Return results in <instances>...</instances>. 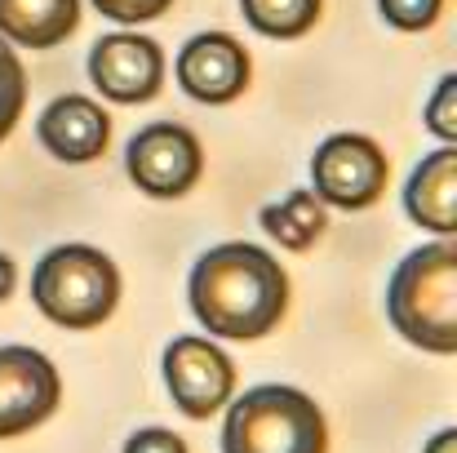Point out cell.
I'll list each match as a JSON object with an SVG mask.
<instances>
[{
	"label": "cell",
	"instance_id": "52a82bcc",
	"mask_svg": "<svg viewBox=\"0 0 457 453\" xmlns=\"http://www.w3.org/2000/svg\"><path fill=\"white\" fill-rule=\"evenodd\" d=\"M204 173V151L195 143L191 130L173 125V121H160L134 134L129 143V178L160 200H173V196H187Z\"/></svg>",
	"mask_w": 457,
	"mask_h": 453
},
{
	"label": "cell",
	"instance_id": "ac0fdd59",
	"mask_svg": "<svg viewBox=\"0 0 457 453\" xmlns=\"http://www.w3.org/2000/svg\"><path fill=\"white\" fill-rule=\"evenodd\" d=\"M427 125H431L445 143L457 138V76H445V80H440V94H436L431 107H427Z\"/></svg>",
	"mask_w": 457,
	"mask_h": 453
},
{
	"label": "cell",
	"instance_id": "8fae6325",
	"mask_svg": "<svg viewBox=\"0 0 457 453\" xmlns=\"http://www.w3.org/2000/svg\"><path fill=\"white\" fill-rule=\"evenodd\" d=\"M36 134H40L45 151H54L58 160L85 164V160H98L107 151V143H112V121H107V112L94 98L67 94V98H54L40 112Z\"/></svg>",
	"mask_w": 457,
	"mask_h": 453
},
{
	"label": "cell",
	"instance_id": "9c48e42d",
	"mask_svg": "<svg viewBox=\"0 0 457 453\" xmlns=\"http://www.w3.org/2000/svg\"><path fill=\"white\" fill-rule=\"evenodd\" d=\"M178 85L195 103H231L249 85V54L227 31H200L178 54Z\"/></svg>",
	"mask_w": 457,
	"mask_h": 453
},
{
	"label": "cell",
	"instance_id": "d6986e66",
	"mask_svg": "<svg viewBox=\"0 0 457 453\" xmlns=\"http://www.w3.org/2000/svg\"><path fill=\"white\" fill-rule=\"evenodd\" d=\"M94 4H98V13H107L116 22H152L173 0H94Z\"/></svg>",
	"mask_w": 457,
	"mask_h": 453
},
{
	"label": "cell",
	"instance_id": "6da1fadb",
	"mask_svg": "<svg viewBox=\"0 0 457 453\" xmlns=\"http://www.w3.org/2000/svg\"><path fill=\"white\" fill-rule=\"evenodd\" d=\"M187 294H191L195 320L213 338L253 342V338H267L285 320L289 276L267 249L249 240H227L191 267Z\"/></svg>",
	"mask_w": 457,
	"mask_h": 453
},
{
	"label": "cell",
	"instance_id": "5bb4252c",
	"mask_svg": "<svg viewBox=\"0 0 457 453\" xmlns=\"http://www.w3.org/2000/svg\"><path fill=\"white\" fill-rule=\"evenodd\" d=\"M262 227L285 245V249H306L320 240L324 231V209L315 200V191H289L280 205L262 209Z\"/></svg>",
	"mask_w": 457,
	"mask_h": 453
},
{
	"label": "cell",
	"instance_id": "e0dca14e",
	"mask_svg": "<svg viewBox=\"0 0 457 453\" xmlns=\"http://www.w3.org/2000/svg\"><path fill=\"white\" fill-rule=\"evenodd\" d=\"M386 22L400 27V31H422L440 18V0H378Z\"/></svg>",
	"mask_w": 457,
	"mask_h": 453
},
{
	"label": "cell",
	"instance_id": "9a60e30c",
	"mask_svg": "<svg viewBox=\"0 0 457 453\" xmlns=\"http://www.w3.org/2000/svg\"><path fill=\"white\" fill-rule=\"evenodd\" d=\"M245 18L253 22V31L276 36V40H294L315 27L320 18V0H240Z\"/></svg>",
	"mask_w": 457,
	"mask_h": 453
},
{
	"label": "cell",
	"instance_id": "7a4b0ae2",
	"mask_svg": "<svg viewBox=\"0 0 457 453\" xmlns=\"http://www.w3.org/2000/svg\"><path fill=\"white\" fill-rule=\"evenodd\" d=\"M386 315L413 347L453 356L457 351V249L449 240L413 249L386 289Z\"/></svg>",
	"mask_w": 457,
	"mask_h": 453
},
{
	"label": "cell",
	"instance_id": "5b68a950",
	"mask_svg": "<svg viewBox=\"0 0 457 453\" xmlns=\"http://www.w3.org/2000/svg\"><path fill=\"white\" fill-rule=\"evenodd\" d=\"M311 178H315V200L337 205V209H369L386 191L391 164H386V155L373 138L333 134L315 151Z\"/></svg>",
	"mask_w": 457,
	"mask_h": 453
},
{
	"label": "cell",
	"instance_id": "277c9868",
	"mask_svg": "<svg viewBox=\"0 0 457 453\" xmlns=\"http://www.w3.org/2000/svg\"><path fill=\"white\" fill-rule=\"evenodd\" d=\"M31 298L62 329H98L120 302V272L94 245H58L36 263Z\"/></svg>",
	"mask_w": 457,
	"mask_h": 453
},
{
	"label": "cell",
	"instance_id": "3957f363",
	"mask_svg": "<svg viewBox=\"0 0 457 453\" xmlns=\"http://www.w3.org/2000/svg\"><path fill=\"white\" fill-rule=\"evenodd\" d=\"M222 453H328V427L306 391L267 382L227 409Z\"/></svg>",
	"mask_w": 457,
	"mask_h": 453
},
{
	"label": "cell",
	"instance_id": "4fadbf2b",
	"mask_svg": "<svg viewBox=\"0 0 457 453\" xmlns=\"http://www.w3.org/2000/svg\"><path fill=\"white\" fill-rule=\"evenodd\" d=\"M80 22V0H0V31L27 49L62 45Z\"/></svg>",
	"mask_w": 457,
	"mask_h": 453
},
{
	"label": "cell",
	"instance_id": "ffe728a7",
	"mask_svg": "<svg viewBox=\"0 0 457 453\" xmlns=\"http://www.w3.org/2000/svg\"><path fill=\"white\" fill-rule=\"evenodd\" d=\"M125 453H187L182 436L164 432V427H143L125 440Z\"/></svg>",
	"mask_w": 457,
	"mask_h": 453
},
{
	"label": "cell",
	"instance_id": "2e32d148",
	"mask_svg": "<svg viewBox=\"0 0 457 453\" xmlns=\"http://www.w3.org/2000/svg\"><path fill=\"white\" fill-rule=\"evenodd\" d=\"M22 107H27V71H22L18 54L0 40V143L13 134Z\"/></svg>",
	"mask_w": 457,
	"mask_h": 453
},
{
	"label": "cell",
	"instance_id": "8992f818",
	"mask_svg": "<svg viewBox=\"0 0 457 453\" xmlns=\"http://www.w3.org/2000/svg\"><path fill=\"white\" fill-rule=\"evenodd\" d=\"M164 382H169L173 405L187 418H209L231 400L236 365L227 360V351L218 342L187 333V338H173L164 351Z\"/></svg>",
	"mask_w": 457,
	"mask_h": 453
},
{
	"label": "cell",
	"instance_id": "44dd1931",
	"mask_svg": "<svg viewBox=\"0 0 457 453\" xmlns=\"http://www.w3.org/2000/svg\"><path fill=\"white\" fill-rule=\"evenodd\" d=\"M13 285H18V272H13V263H9V258L0 254V302L13 294Z\"/></svg>",
	"mask_w": 457,
	"mask_h": 453
},
{
	"label": "cell",
	"instance_id": "7c38bea8",
	"mask_svg": "<svg viewBox=\"0 0 457 453\" xmlns=\"http://www.w3.org/2000/svg\"><path fill=\"white\" fill-rule=\"evenodd\" d=\"M404 209L418 227H431L440 236H453L457 231V151L440 147L431 151L413 178H409V191H404Z\"/></svg>",
	"mask_w": 457,
	"mask_h": 453
},
{
	"label": "cell",
	"instance_id": "30bf717a",
	"mask_svg": "<svg viewBox=\"0 0 457 453\" xmlns=\"http://www.w3.org/2000/svg\"><path fill=\"white\" fill-rule=\"evenodd\" d=\"M89 76L112 103H152L164 80V54L147 36H107L89 54Z\"/></svg>",
	"mask_w": 457,
	"mask_h": 453
},
{
	"label": "cell",
	"instance_id": "ba28073f",
	"mask_svg": "<svg viewBox=\"0 0 457 453\" xmlns=\"http://www.w3.org/2000/svg\"><path fill=\"white\" fill-rule=\"evenodd\" d=\"M62 382L49 356L31 347H0V440L36 432L58 409Z\"/></svg>",
	"mask_w": 457,
	"mask_h": 453
},
{
	"label": "cell",
	"instance_id": "7402d4cb",
	"mask_svg": "<svg viewBox=\"0 0 457 453\" xmlns=\"http://www.w3.org/2000/svg\"><path fill=\"white\" fill-rule=\"evenodd\" d=\"M427 453H457V432H453V427H445V432L427 445Z\"/></svg>",
	"mask_w": 457,
	"mask_h": 453
}]
</instances>
